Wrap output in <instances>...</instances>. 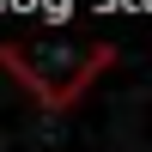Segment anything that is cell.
Masks as SVG:
<instances>
[{
	"mask_svg": "<svg viewBox=\"0 0 152 152\" xmlns=\"http://www.w3.org/2000/svg\"><path fill=\"white\" fill-rule=\"evenodd\" d=\"M0 61H6V67H18L24 85H31L43 104H61V97H73L85 79H91L97 61H110V49L79 43V37H37V43L0 49Z\"/></svg>",
	"mask_w": 152,
	"mask_h": 152,
	"instance_id": "cell-1",
	"label": "cell"
}]
</instances>
